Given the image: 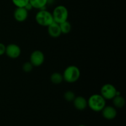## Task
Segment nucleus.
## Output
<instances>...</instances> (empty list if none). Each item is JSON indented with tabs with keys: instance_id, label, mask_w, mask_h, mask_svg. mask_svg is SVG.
<instances>
[{
	"instance_id": "obj_1",
	"label": "nucleus",
	"mask_w": 126,
	"mask_h": 126,
	"mask_svg": "<svg viewBox=\"0 0 126 126\" xmlns=\"http://www.w3.org/2000/svg\"><path fill=\"white\" fill-rule=\"evenodd\" d=\"M105 106L106 100L100 94H92L87 100V107L95 112L102 111Z\"/></svg>"
},
{
	"instance_id": "obj_2",
	"label": "nucleus",
	"mask_w": 126,
	"mask_h": 126,
	"mask_svg": "<svg viewBox=\"0 0 126 126\" xmlns=\"http://www.w3.org/2000/svg\"><path fill=\"white\" fill-rule=\"evenodd\" d=\"M63 81L68 83H74L78 81L81 76V71L79 68L75 65L67 66L62 73Z\"/></svg>"
},
{
	"instance_id": "obj_3",
	"label": "nucleus",
	"mask_w": 126,
	"mask_h": 126,
	"mask_svg": "<svg viewBox=\"0 0 126 126\" xmlns=\"http://www.w3.org/2000/svg\"><path fill=\"white\" fill-rule=\"evenodd\" d=\"M35 20L36 23L42 27H47L54 22L52 14L46 9L39 10L36 14Z\"/></svg>"
},
{
	"instance_id": "obj_4",
	"label": "nucleus",
	"mask_w": 126,
	"mask_h": 126,
	"mask_svg": "<svg viewBox=\"0 0 126 126\" xmlns=\"http://www.w3.org/2000/svg\"><path fill=\"white\" fill-rule=\"evenodd\" d=\"M52 14L54 22L57 23H61L68 20L69 16L68 10L65 6L59 5L54 9Z\"/></svg>"
},
{
	"instance_id": "obj_5",
	"label": "nucleus",
	"mask_w": 126,
	"mask_h": 126,
	"mask_svg": "<svg viewBox=\"0 0 126 126\" xmlns=\"http://www.w3.org/2000/svg\"><path fill=\"white\" fill-rule=\"evenodd\" d=\"M117 91L118 90L116 89L114 85L110 83H107L102 86L100 94L106 100H110L116 95Z\"/></svg>"
},
{
	"instance_id": "obj_6",
	"label": "nucleus",
	"mask_w": 126,
	"mask_h": 126,
	"mask_svg": "<svg viewBox=\"0 0 126 126\" xmlns=\"http://www.w3.org/2000/svg\"><path fill=\"white\" fill-rule=\"evenodd\" d=\"M45 60L44 53L39 50H36L32 52L30 57V62L33 66H40L44 63Z\"/></svg>"
},
{
	"instance_id": "obj_7",
	"label": "nucleus",
	"mask_w": 126,
	"mask_h": 126,
	"mask_svg": "<svg viewBox=\"0 0 126 126\" xmlns=\"http://www.w3.org/2000/svg\"><path fill=\"white\" fill-rule=\"evenodd\" d=\"M5 54L10 59H17L21 54V49L17 44H9L6 46Z\"/></svg>"
},
{
	"instance_id": "obj_8",
	"label": "nucleus",
	"mask_w": 126,
	"mask_h": 126,
	"mask_svg": "<svg viewBox=\"0 0 126 126\" xmlns=\"http://www.w3.org/2000/svg\"><path fill=\"white\" fill-rule=\"evenodd\" d=\"M28 17V11L25 7H17L14 12V17L18 22H23Z\"/></svg>"
},
{
	"instance_id": "obj_9",
	"label": "nucleus",
	"mask_w": 126,
	"mask_h": 126,
	"mask_svg": "<svg viewBox=\"0 0 126 126\" xmlns=\"http://www.w3.org/2000/svg\"><path fill=\"white\" fill-rule=\"evenodd\" d=\"M102 113L103 118L108 120H112L117 116L116 108L113 106L106 105L102 110Z\"/></svg>"
},
{
	"instance_id": "obj_10",
	"label": "nucleus",
	"mask_w": 126,
	"mask_h": 126,
	"mask_svg": "<svg viewBox=\"0 0 126 126\" xmlns=\"http://www.w3.org/2000/svg\"><path fill=\"white\" fill-rule=\"evenodd\" d=\"M49 35L53 38H57L62 34L59 23L54 22L47 27Z\"/></svg>"
},
{
	"instance_id": "obj_11",
	"label": "nucleus",
	"mask_w": 126,
	"mask_h": 126,
	"mask_svg": "<svg viewBox=\"0 0 126 126\" xmlns=\"http://www.w3.org/2000/svg\"><path fill=\"white\" fill-rule=\"evenodd\" d=\"M73 103L75 108L79 111L84 110L87 107V100L82 96H76Z\"/></svg>"
},
{
	"instance_id": "obj_12",
	"label": "nucleus",
	"mask_w": 126,
	"mask_h": 126,
	"mask_svg": "<svg viewBox=\"0 0 126 126\" xmlns=\"http://www.w3.org/2000/svg\"><path fill=\"white\" fill-rule=\"evenodd\" d=\"M29 3L34 9L39 10L46 9V7L47 4V0H29Z\"/></svg>"
},
{
	"instance_id": "obj_13",
	"label": "nucleus",
	"mask_w": 126,
	"mask_h": 126,
	"mask_svg": "<svg viewBox=\"0 0 126 126\" xmlns=\"http://www.w3.org/2000/svg\"><path fill=\"white\" fill-rule=\"evenodd\" d=\"M114 107L116 108H121L124 107L126 104V100L124 97L120 95H116L112 99Z\"/></svg>"
},
{
	"instance_id": "obj_14",
	"label": "nucleus",
	"mask_w": 126,
	"mask_h": 126,
	"mask_svg": "<svg viewBox=\"0 0 126 126\" xmlns=\"http://www.w3.org/2000/svg\"><path fill=\"white\" fill-rule=\"evenodd\" d=\"M50 81L54 84H60L63 81L62 74L59 72H55L50 76Z\"/></svg>"
},
{
	"instance_id": "obj_15",
	"label": "nucleus",
	"mask_w": 126,
	"mask_h": 126,
	"mask_svg": "<svg viewBox=\"0 0 126 126\" xmlns=\"http://www.w3.org/2000/svg\"><path fill=\"white\" fill-rule=\"evenodd\" d=\"M59 25H60L62 34H68V33L71 32V28H72L71 24L70 23V22H68V20L65 21V22H62V23H59Z\"/></svg>"
},
{
	"instance_id": "obj_16",
	"label": "nucleus",
	"mask_w": 126,
	"mask_h": 126,
	"mask_svg": "<svg viewBox=\"0 0 126 126\" xmlns=\"http://www.w3.org/2000/svg\"><path fill=\"white\" fill-rule=\"evenodd\" d=\"M64 98L67 102H73L75 98L76 97L75 94L71 91H68L64 94Z\"/></svg>"
},
{
	"instance_id": "obj_17",
	"label": "nucleus",
	"mask_w": 126,
	"mask_h": 126,
	"mask_svg": "<svg viewBox=\"0 0 126 126\" xmlns=\"http://www.w3.org/2000/svg\"><path fill=\"white\" fill-rule=\"evenodd\" d=\"M12 2L16 7H24L29 3V0H12Z\"/></svg>"
},
{
	"instance_id": "obj_18",
	"label": "nucleus",
	"mask_w": 126,
	"mask_h": 126,
	"mask_svg": "<svg viewBox=\"0 0 126 126\" xmlns=\"http://www.w3.org/2000/svg\"><path fill=\"white\" fill-rule=\"evenodd\" d=\"M33 67L32 63L30 62H26L22 65V70L25 73H30L33 70Z\"/></svg>"
},
{
	"instance_id": "obj_19",
	"label": "nucleus",
	"mask_w": 126,
	"mask_h": 126,
	"mask_svg": "<svg viewBox=\"0 0 126 126\" xmlns=\"http://www.w3.org/2000/svg\"><path fill=\"white\" fill-rule=\"evenodd\" d=\"M5 52H6V46L0 43V56L5 54Z\"/></svg>"
},
{
	"instance_id": "obj_20",
	"label": "nucleus",
	"mask_w": 126,
	"mask_h": 126,
	"mask_svg": "<svg viewBox=\"0 0 126 126\" xmlns=\"http://www.w3.org/2000/svg\"><path fill=\"white\" fill-rule=\"evenodd\" d=\"M24 7H25V8L26 9H27V11H30L31 9H33V7H32V5H31L30 4V3L27 4L26 5V6H25Z\"/></svg>"
},
{
	"instance_id": "obj_21",
	"label": "nucleus",
	"mask_w": 126,
	"mask_h": 126,
	"mask_svg": "<svg viewBox=\"0 0 126 126\" xmlns=\"http://www.w3.org/2000/svg\"><path fill=\"white\" fill-rule=\"evenodd\" d=\"M85 126V125H79V126Z\"/></svg>"
}]
</instances>
